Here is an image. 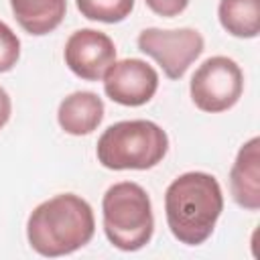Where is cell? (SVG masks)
<instances>
[{
	"label": "cell",
	"mask_w": 260,
	"mask_h": 260,
	"mask_svg": "<svg viewBox=\"0 0 260 260\" xmlns=\"http://www.w3.org/2000/svg\"><path fill=\"white\" fill-rule=\"evenodd\" d=\"M223 211L217 179L203 171L179 175L165 191V215L171 234L187 246L203 244Z\"/></svg>",
	"instance_id": "obj_1"
},
{
	"label": "cell",
	"mask_w": 260,
	"mask_h": 260,
	"mask_svg": "<svg viewBox=\"0 0 260 260\" xmlns=\"http://www.w3.org/2000/svg\"><path fill=\"white\" fill-rule=\"evenodd\" d=\"M93 209L75 193H61L39 203L26 221L30 248L47 258L65 256L83 248L93 238Z\"/></svg>",
	"instance_id": "obj_2"
},
{
	"label": "cell",
	"mask_w": 260,
	"mask_h": 260,
	"mask_svg": "<svg viewBox=\"0 0 260 260\" xmlns=\"http://www.w3.org/2000/svg\"><path fill=\"white\" fill-rule=\"evenodd\" d=\"M169 150L167 132L150 120H124L108 126L98 138L95 154L112 171H146L156 167Z\"/></svg>",
	"instance_id": "obj_3"
},
{
	"label": "cell",
	"mask_w": 260,
	"mask_h": 260,
	"mask_svg": "<svg viewBox=\"0 0 260 260\" xmlns=\"http://www.w3.org/2000/svg\"><path fill=\"white\" fill-rule=\"evenodd\" d=\"M102 219L106 238L122 252L144 248L154 232L150 197L144 187L132 181L114 183L104 193Z\"/></svg>",
	"instance_id": "obj_4"
},
{
	"label": "cell",
	"mask_w": 260,
	"mask_h": 260,
	"mask_svg": "<svg viewBox=\"0 0 260 260\" xmlns=\"http://www.w3.org/2000/svg\"><path fill=\"white\" fill-rule=\"evenodd\" d=\"M191 100L201 112L219 114L238 104L244 91L240 65L223 55L205 59L191 77Z\"/></svg>",
	"instance_id": "obj_5"
},
{
	"label": "cell",
	"mask_w": 260,
	"mask_h": 260,
	"mask_svg": "<svg viewBox=\"0 0 260 260\" xmlns=\"http://www.w3.org/2000/svg\"><path fill=\"white\" fill-rule=\"evenodd\" d=\"M138 49L152 57L169 79H181L191 63L203 53V37L195 28H144L138 35Z\"/></svg>",
	"instance_id": "obj_6"
},
{
	"label": "cell",
	"mask_w": 260,
	"mask_h": 260,
	"mask_svg": "<svg viewBox=\"0 0 260 260\" xmlns=\"http://www.w3.org/2000/svg\"><path fill=\"white\" fill-rule=\"evenodd\" d=\"M158 89V73L142 59L114 61L104 73L106 95L120 106H142L152 100Z\"/></svg>",
	"instance_id": "obj_7"
},
{
	"label": "cell",
	"mask_w": 260,
	"mask_h": 260,
	"mask_svg": "<svg viewBox=\"0 0 260 260\" xmlns=\"http://www.w3.org/2000/svg\"><path fill=\"white\" fill-rule=\"evenodd\" d=\"M63 59L77 77L85 81H98L116 61V45L102 30L79 28L67 39Z\"/></svg>",
	"instance_id": "obj_8"
},
{
	"label": "cell",
	"mask_w": 260,
	"mask_h": 260,
	"mask_svg": "<svg viewBox=\"0 0 260 260\" xmlns=\"http://www.w3.org/2000/svg\"><path fill=\"white\" fill-rule=\"evenodd\" d=\"M230 191L234 201L248 209H260V138H250L240 150L230 171Z\"/></svg>",
	"instance_id": "obj_9"
},
{
	"label": "cell",
	"mask_w": 260,
	"mask_h": 260,
	"mask_svg": "<svg viewBox=\"0 0 260 260\" xmlns=\"http://www.w3.org/2000/svg\"><path fill=\"white\" fill-rule=\"evenodd\" d=\"M57 120L71 136L91 134L104 120V102L93 91H73L59 104Z\"/></svg>",
	"instance_id": "obj_10"
},
{
	"label": "cell",
	"mask_w": 260,
	"mask_h": 260,
	"mask_svg": "<svg viewBox=\"0 0 260 260\" xmlns=\"http://www.w3.org/2000/svg\"><path fill=\"white\" fill-rule=\"evenodd\" d=\"M10 8L22 30L43 37L63 22L67 0H10Z\"/></svg>",
	"instance_id": "obj_11"
},
{
	"label": "cell",
	"mask_w": 260,
	"mask_h": 260,
	"mask_svg": "<svg viewBox=\"0 0 260 260\" xmlns=\"http://www.w3.org/2000/svg\"><path fill=\"white\" fill-rule=\"evenodd\" d=\"M221 26L238 39H254L260 32V0H219Z\"/></svg>",
	"instance_id": "obj_12"
},
{
	"label": "cell",
	"mask_w": 260,
	"mask_h": 260,
	"mask_svg": "<svg viewBox=\"0 0 260 260\" xmlns=\"http://www.w3.org/2000/svg\"><path fill=\"white\" fill-rule=\"evenodd\" d=\"M75 2L81 16L108 24L124 20L134 8V0H75Z\"/></svg>",
	"instance_id": "obj_13"
},
{
	"label": "cell",
	"mask_w": 260,
	"mask_h": 260,
	"mask_svg": "<svg viewBox=\"0 0 260 260\" xmlns=\"http://www.w3.org/2000/svg\"><path fill=\"white\" fill-rule=\"evenodd\" d=\"M20 57V41L16 32L0 20V73L10 71Z\"/></svg>",
	"instance_id": "obj_14"
},
{
	"label": "cell",
	"mask_w": 260,
	"mask_h": 260,
	"mask_svg": "<svg viewBox=\"0 0 260 260\" xmlns=\"http://www.w3.org/2000/svg\"><path fill=\"white\" fill-rule=\"evenodd\" d=\"M144 2L154 14L165 18H173L189 6V0H144Z\"/></svg>",
	"instance_id": "obj_15"
},
{
	"label": "cell",
	"mask_w": 260,
	"mask_h": 260,
	"mask_svg": "<svg viewBox=\"0 0 260 260\" xmlns=\"http://www.w3.org/2000/svg\"><path fill=\"white\" fill-rule=\"evenodd\" d=\"M10 114H12V102H10V95H8V91L0 85V128L6 126V122L10 120Z\"/></svg>",
	"instance_id": "obj_16"
}]
</instances>
